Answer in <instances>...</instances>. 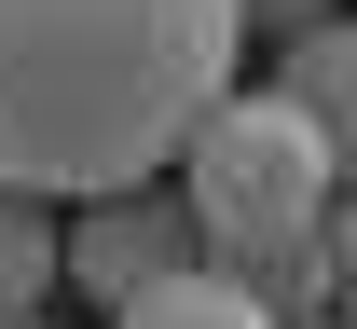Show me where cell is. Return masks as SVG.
<instances>
[{
  "label": "cell",
  "mask_w": 357,
  "mask_h": 329,
  "mask_svg": "<svg viewBox=\"0 0 357 329\" xmlns=\"http://www.w3.org/2000/svg\"><path fill=\"white\" fill-rule=\"evenodd\" d=\"M234 0H0V192L96 206L165 179L234 96Z\"/></svg>",
  "instance_id": "1"
},
{
  "label": "cell",
  "mask_w": 357,
  "mask_h": 329,
  "mask_svg": "<svg viewBox=\"0 0 357 329\" xmlns=\"http://www.w3.org/2000/svg\"><path fill=\"white\" fill-rule=\"evenodd\" d=\"M178 206H192V247L220 261V275H261V261H289V247H316V220H330V192H344V165H330V138H316L289 96H220L192 138H178Z\"/></svg>",
  "instance_id": "2"
},
{
  "label": "cell",
  "mask_w": 357,
  "mask_h": 329,
  "mask_svg": "<svg viewBox=\"0 0 357 329\" xmlns=\"http://www.w3.org/2000/svg\"><path fill=\"white\" fill-rule=\"evenodd\" d=\"M206 247H192V206L178 192H96V206H69V234H55V288H96V302H137V288L192 275Z\"/></svg>",
  "instance_id": "3"
},
{
  "label": "cell",
  "mask_w": 357,
  "mask_h": 329,
  "mask_svg": "<svg viewBox=\"0 0 357 329\" xmlns=\"http://www.w3.org/2000/svg\"><path fill=\"white\" fill-rule=\"evenodd\" d=\"M275 96L330 138V165H344V192H357V14H316L303 42H289V69H275Z\"/></svg>",
  "instance_id": "4"
},
{
  "label": "cell",
  "mask_w": 357,
  "mask_h": 329,
  "mask_svg": "<svg viewBox=\"0 0 357 329\" xmlns=\"http://www.w3.org/2000/svg\"><path fill=\"white\" fill-rule=\"evenodd\" d=\"M110 329H275V302L248 275H220V261H192V275L137 288V302H110Z\"/></svg>",
  "instance_id": "5"
},
{
  "label": "cell",
  "mask_w": 357,
  "mask_h": 329,
  "mask_svg": "<svg viewBox=\"0 0 357 329\" xmlns=\"http://www.w3.org/2000/svg\"><path fill=\"white\" fill-rule=\"evenodd\" d=\"M55 302V206H28V192H0V329L42 316Z\"/></svg>",
  "instance_id": "6"
},
{
  "label": "cell",
  "mask_w": 357,
  "mask_h": 329,
  "mask_svg": "<svg viewBox=\"0 0 357 329\" xmlns=\"http://www.w3.org/2000/svg\"><path fill=\"white\" fill-rule=\"evenodd\" d=\"M316 247H330V275L357 288V192H330V220H316Z\"/></svg>",
  "instance_id": "7"
},
{
  "label": "cell",
  "mask_w": 357,
  "mask_h": 329,
  "mask_svg": "<svg viewBox=\"0 0 357 329\" xmlns=\"http://www.w3.org/2000/svg\"><path fill=\"white\" fill-rule=\"evenodd\" d=\"M234 14H261V28H289V42H303V28L330 14V0H234Z\"/></svg>",
  "instance_id": "8"
},
{
  "label": "cell",
  "mask_w": 357,
  "mask_h": 329,
  "mask_svg": "<svg viewBox=\"0 0 357 329\" xmlns=\"http://www.w3.org/2000/svg\"><path fill=\"white\" fill-rule=\"evenodd\" d=\"M330 329H357V288H330Z\"/></svg>",
  "instance_id": "9"
},
{
  "label": "cell",
  "mask_w": 357,
  "mask_h": 329,
  "mask_svg": "<svg viewBox=\"0 0 357 329\" xmlns=\"http://www.w3.org/2000/svg\"><path fill=\"white\" fill-rule=\"evenodd\" d=\"M14 329H55V316H14Z\"/></svg>",
  "instance_id": "10"
},
{
  "label": "cell",
  "mask_w": 357,
  "mask_h": 329,
  "mask_svg": "<svg viewBox=\"0 0 357 329\" xmlns=\"http://www.w3.org/2000/svg\"><path fill=\"white\" fill-rule=\"evenodd\" d=\"M316 329H330V316H316Z\"/></svg>",
  "instance_id": "11"
}]
</instances>
